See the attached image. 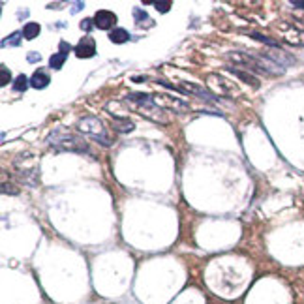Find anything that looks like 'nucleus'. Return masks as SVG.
<instances>
[{"instance_id": "a211bd4d", "label": "nucleus", "mask_w": 304, "mask_h": 304, "mask_svg": "<svg viewBox=\"0 0 304 304\" xmlns=\"http://www.w3.org/2000/svg\"><path fill=\"white\" fill-rule=\"evenodd\" d=\"M27 60H29L30 64H36V62H39V60H41V55H39V53H36V51H30L29 57H27Z\"/></svg>"}, {"instance_id": "4be33fe9", "label": "nucleus", "mask_w": 304, "mask_h": 304, "mask_svg": "<svg viewBox=\"0 0 304 304\" xmlns=\"http://www.w3.org/2000/svg\"><path fill=\"white\" fill-rule=\"evenodd\" d=\"M55 29H64V23H57V25H53V30Z\"/></svg>"}, {"instance_id": "aec40b11", "label": "nucleus", "mask_w": 304, "mask_h": 304, "mask_svg": "<svg viewBox=\"0 0 304 304\" xmlns=\"http://www.w3.org/2000/svg\"><path fill=\"white\" fill-rule=\"evenodd\" d=\"M295 8H303L304 10V0H297V2H293Z\"/></svg>"}, {"instance_id": "20e7f679", "label": "nucleus", "mask_w": 304, "mask_h": 304, "mask_svg": "<svg viewBox=\"0 0 304 304\" xmlns=\"http://www.w3.org/2000/svg\"><path fill=\"white\" fill-rule=\"evenodd\" d=\"M94 19V25H96V29L98 30H115L118 23V17L115 11L111 10H98L96 11V15L92 17Z\"/></svg>"}, {"instance_id": "2eb2a0df", "label": "nucleus", "mask_w": 304, "mask_h": 304, "mask_svg": "<svg viewBox=\"0 0 304 304\" xmlns=\"http://www.w3.org/2000/svg\"><path fill=\"white\" fill-rule=\"evenodd\" d=\"M10 79H11L10 69L6 68V66H0V85H2V87L10 85Z\"/></svg>"}, {"instance_id": "4468645a", "label": "nucleus", "mask_w": 304, "mask_h": 304, "mask_svg": "<svg viewBox=\"0 0 304 304\" xmlns=\"http://www.w3.org/2000/svg\"><path fill=\"white\" fill-rule=\"evenodd\" d=\"M29 85H30V79L21 73V75H17L15 81H13V90H17V92H25V90L29 89Z\"/></svg>"}, {"instance_id": "7ed1b4c3", "label": "nucleus", "mask_w": 304, "mask_h": 304, "mask_svg": "<svg viewBox=\"0 0 304 304\" xmlns=\"http://www.w3.org/2000/svg\"><path fill=\"white\" fill-rule=\"evenodd\" d=\"M124 100H126V103H130V105H135L137 109H141V111H143L148 118H152V120H156L154 115L162 113V107H160L158 96H152V94H145V92H132V94H128Z\"/></svg>"}, {"instance_id": "9b49d317", "label": "nucleus", "mask_w": 304, "mask_h": 304, "mask_svg": "<svg viewBox=\"0 0 304 304\" xmlns=\"http://www.w3.org/2000/svg\"><path fill=\"white\" fill-rule=\"evenodd\" d=\"M39 30H41V27H39L38 23H27L21 32H23L25 39H34L39 34Z\"/></svg>"}, {"instance_id": "9d476101", "label": "nucleus", "mask_w": 304, "mask_h": 304, "mask_svg": "<svg viewBox=\"0 0 304 304\" xmlns=\"http://www.w3.org/2000/svg\"><path fill=\"white\" fill-rule=\"evenodd\" d=\"M113 126L120 134H128V132L134 130V122L126 117H113Z\"/></svg>"}, {"instance_id": "6e6552de", "label": "nucleus", "mask_w": 304, "mask_h": 304, "mask_svg": "<svg viewBox=\"0 0 304 304\" xmlns=\"http://www.w3.org/2000/svg\"><path fill=\"white\" fill-rule=\"evenodd\" d=\"M132 15H134V21H135V25L137 27H152L154 25V21L148 17V13L145 10H141V8H134V11H132Z\"/></svg>"}, {"instance_id": "f257e3e1", "label": "nucleus", "mask_w": 304, "mask_h": 304, "mask_svg": "<svg viewBox=\"0 0 304 304\" xmlns=\"http://www.w3.org/2000/svg\"><path fill=\"white\" fill-rule=\"evenodd\" d=\"M47 145L59 152H79V154H89L90 148L87 141L79 137L75 134H69L66 130H53L47 135Z\"/></svg>"}, {"instance_id": "f8f14e48", "label": "nucleus", "mask_w": 304, "mask_h": 304, "mask_svg": "<svg viewBox=\"0 0 304 304\" xmlns=\"http://www.w3.org/2000/svg\"><path fill=\"white\" fill-rule=\"evenodd\" d=\"M229 71L233 73V75H236V77H240L244 83H248V85H254V87H259V81L252 75V73H246V71H242V69H236V68H229Z\"/></svg>"}, {"instance_id": "f03ea898", "label": "nucleus", "mask_w": 304, "mask_h": 304, "mask_svg": "<svg viewBox=\"0 0 304 304\" xmlns=\"http://www.w3.org/2000/svg\"><path fill=\"white\" fill-rule=\"evenodd\" d=\"M77 128H79V132H83V134L89 135L90 139L98 141L100 145L111 147L113 139H111V135H109L105 126H103V122H101L98 117H83L79 120Z\"/></svg>"}, {"instance_id": "412c9836", "label": "nucleus", "mask_w": 304, "mask_h": 304, "mask_svg": "<svg viewBox=\"0 0 304 304\" xmlns=\"http://www.w3.org/2000/svg\"><path fill=\"white\" fill-rule=\"evenodd\" d=\"M27 15H29V11H27V10L19 11V13H17V19H23V17H27Z\"/></svg>"}, {"instance_id": "dca6fc26", "label": "nucleus", "mask_w": 304, "mask_h": 304, "mask_svg": "<svg viewBox=\"0 0 304 304\" xmlns=\"http://www.w3.org/2000/svg\"><path fill=\"white\" fill-rule=\"evenodd\" d=\"M154 8L160 13H167V11L171 10V2H154Z\"/></svg>"}, {"instance_id": "f3484780", "label": "nucleus", "mask_w": 304, "mask_h": 304, "mask_svg": "<svg viewBox=\"0 0 304 304\" xmlns=\"http://www.w3.org/2000/svg\"><path fill=\"white\" fill-rule=\"evenodd\" d=\"M81 29L85 30V32H90L92 29H96V25H94V19H85L81 21Z\"/></svg>"}, {"instance_id": "ddd939ff", "label": "nucleus", "mask_w": 304, "mask_h": 304, "mask_svg": "<svg viewBox=\"0 0 304 304\" xmlns=\"http://www.w3.org/2000/svg\"><path fill=\"white\" fill-rule=\"evenodd\" d=\"M21 38H25L23 36V32H13V34H10L8 38L2 39V47H19L21 45Z\"/></svg>"}, {"instance_id": "1a4fd4ad", "label": "nucleus", "mask_w": 304, "mask_h": 304, "mask_svg": "<svg viewBox=\"0 0 304 304\" xmlns=\"http://www.w3.org/2000/svg\"><path fill=\"white\" fill-rule=\"evenodd\" d=\"M109 39L113 41V43H126V41H130L132 39V34L128 32L126 29H120V27H117L115 30H111L109 32Z\"/></svg>"}, {"instance_id": "39448f33", "label": "nucleus", "mask_w": 304, "mask_h": 304, "mask_svg": "<svg viewBox=\"0 0 304 304\" xmlns=\"http://www.w3.org/2000/svg\"><path fill=\"white\" fill-rule=\"evenodd\" d=\"M71 49H75V47H71L68 41H60L59 43V53H55V55L49 59V68L51 69H60L62 68Z\"/></svg>"}, {"instance_id": "0eeeda50", "label": "nucleus", "mask_w": 304, "mask_h": 304, "mask_svg": "<svg viewBox=\"0 0 304 304\" xmlns=\"http://www.w3.org/2000/svg\"><path fill=\"white\" fill-rule=\"evenodd\" d=\"M51 83V75L45 71V69H36L34 73H32V77H30V87H34V89H45L47 85Z\"/></svg>"}, {"instance_id": "423d86ee", "label": "nucleus", "mask_w": 304, "mask_h": 304, "mask_svg": "<svg viewBox=\"0 0 304 304\" xmlns=\"http://www.w3.org/2000/svg\"><path fill=\"white\" fill-rule=\"evenodd\" d=\"M73 51H75V55L79 59H92L96 55V41H94V38L87 36V38H83L79 41Z\"/></svg>"}, {"instance_id": "6ab92c4d", "label": "nucleus", "mask_w": 304, "mask_h": 304, "mask_svg": "<svg viewBox=\"0 0 304 304\" xmlns=\"http://www.w3.org/2000/svg\"><path fill=\"white\" fill-rule=\"evenodd\" d=\"M71 13H79V11L85 8V2H71Z\"/></svg>"}]
</instances>
